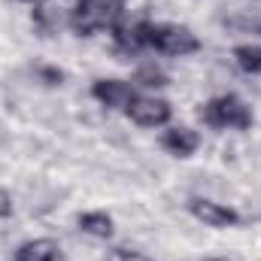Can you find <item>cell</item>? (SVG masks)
Listing matches in <instances>:
<instances>
[{
    "label": "cell",
    "mask_w": 261,
    "mask_h": 261,
    "mask_svg": "<svg viewBox=\"0 0 261 261\" xmlns=\"http://www.w3.org/2000/svg\"><path fill=\"white\" fill-rule=\"evenodd\" d=\"M200 122L210 128H237L246 130L252 125V110L237 97V94H219L200 107Z\"/></svg>",
    "instance_id": "obj_1"
},
{
    "label": "cell",
    "mask_w": 261,
    "mask_h": 261,
    "mask_svg": "<svg viewBox=\"0 0 261 261\" xmlns=\"http://www.w3.org/2000/svg\"><path fill=\"white\" fill-rule=\"evenodd\" d=\"M234 58L243 73H261V46H240L234 49Z\"/></svg>",
    "instance_id": "obj_11"
},
{
    "label": "cell",
    "mask_w": 261,
    "mask_h": 261,
    "mask_svg": "<svg viewBox=\"0 0 261 261\" xmlns=\"http://www.w3.org/2000/svg\"><path fill=\"white\" fill-rule=\"evenodd\" d=\"M125 113L130 116V122L140 125V128H161L170 119V103L161 100V97H140L137 94Z\"/></svg>",
    "instance_id": "obj_4"
},
{
    "label": "cell",
    "mask_w": 261,
    "mask_h": 261,
    "mask_svg": "<svg viewBox=\"0 0 261 261\" xmlns=\"http://www.w3.org/2000/svg\"><path fill=\"white\" fill-rule=\"evenodd\" d=\"M146 34H149V21H116V28H113L116 46L125 55H137V52H143L149 46Z\"/></svg>",
    "instance_id": "obj_6"
},
{
    "label": "cell",
    "mask_w": 261,
    "mask_h": 261,
    "mask_svg": "<svg viewBox=\"0 0 261 261\" xmlns=\"http://www.w3.org/2000/svg\"><path fill=\"white\" fill-rule=\"evenodd\" d=\"M210 261H228V258H210Z\"/></svg>",
    "instance_id": "obj_16"
},
{
    "label": "cell",
    "mask_w": 261,
    "mask_h": 261,
    "mask_svg": "<svg viewBox=\"0 0 261 261\" xmlns=\"http://www.w3.org/2000/svg\"><path fill=\"white\" fill-rule=\"evenodd\" d=\"M31 3H34V0H31Z\"/></svg>",
    "instance_id": "obj_17"
},
{
    "label": "cell",
    "mask_w": 261,
    "mask_h": 261,
    "mask_svg": "<svg viewBox=\"0 0 261 261\" xmlns=\"http://www.w3.org/2000/svg\"><path fill=\"white\" fill-rule=\"evenodd\" d=\"M197 134L192 128H167L164 130V137H161V146L170 152V155H176V158H189L192 152L197 149Z\"/></svg>",
    "instance_id": "obj_9"
},
{
    "label": "cell",
    "mask_w": 261,
    "mask_h": 261,
    "mask_svg": "<svg viewBox=\"0 0 261 261\" xmlns=\"http://www.w3.org/2000/svg\"><path fill=\"white\" fill-rule=\"evenodd\" d=\"M137 82L140 85H146V88H161V85H167V76L158 70V67H140L137 70Z\"/></svg>",
    "instance_id": "obj_12"
},
{
    "label": "cell",
    "mask_w": 261,
    "mask_h": 261,
    "mask_svg": "<svg viewBox=\"0 0 261 261\" xmlns=\"http://www.w3.org/2000/svg\"><path fill=\"white\" fill-rule=\"evenodd\" d=\"M15 261H61V246L49 237L28 240L15 249Z\"/></svg>",
    "instance_id": "obj_8"
},
{
    "label": "cell",
    "mask_w": 261,
    "mask_h": 261,
    "mask_svg": "<svg viewBox=\"0 0 261 261\" xmlns=\"http://www.w3.org/2000/svg\"><path fill=\"white\" fill-rule=\"evenodd\" d=\"M107 261H152V258H146L143 252H128V249H113V252L107 255Z\"/></svg>",
    "instance_id": "obj_13"
},
{
    "label": "cell",
    "mask_w": 261,
    "mask_h": 261,
    "mask_svg": "<svg viewBox=\"0 0 261 261\" xmlns=\"http://www.w3.org/2000/svg\"><path fill=\"white\" fill-rule=\"evenodd\" d=\"M192 216L197 222L210 225V228H228V225H237V213L225 203H216V200H192Z\"/></svg>",
    "instance_id": "obj_7"
},
{
    "label": "cell",
    "mask_w": 261,
    "mask_h": 261,
    "mask_svg": "<svg viewBox=\"0 0 261 261\" xmlns=\"http://www.w3.org/2000/svg\"><path fill=\"white\" fill-rule=\"evenodd\" d=\"M79 228H82L85 234L97 237V240L113 237V219H110L107 213H82V216H79Z\"/></svg>",
    "instance_id": "obj_10"
},
{
    "label": "cell",
    "mask_w": 261,
    "mask_h": 261,
    "mask_svg": "<svg viewBox=\"0 0 261 261\" xmlns=\"http://www.w3.org/2000/svg\"><path fill=\"white\" fill-rule=\"evenodd\" d=\"M122 6L125 0H79V6L70 15V24L76 34H94L103 28H116Z\"/></svg>",
    "instance_id": "obj_2"
},
{
    "label": "cell",
    "mask_w": 261,
    "mask_h": 261,
    "mask_svg": "<svg viewBox=\"0 0 261 261\" xmlns=\"http://www.w3.org/2000/svg\"><path fill=\"white\" fill-rule=\"evenodd\" d=\"M146 43H149V49L170 55V58H182V55H192L200 49V40L182 24H149Z\"/></svg>",
    "instance_id": "obj_3"
},
{
    "label": "cell",
    "mask_w": 261,
    "mask_h": 261,
    "mask_svg": "<svg viewBox=\"0 0 261 261\" xmlns=\"http://www.w3.org/2000/svg\"><path fill=\"white\" fill-rule=\"evenodd\" d=\"M91 94H94V100H100L110 110H128L130 100L137 97L134 94V85L130 82H122V79H97L94 88H91Z\"/></svg>",
    "instance_id": "obj_5"
},
{
    "label": "cell",
    "mask_w": 261,
    "mask_h": 261,
    "mask_svg": "<svg viewBox=\"0 0 261 261\" xmlns=\"http://www.w3.org/2000/svg\"><path fill=\"white\" fill-rule=\"evenodd\" d=\"M40 76H43L49 85H58V82L64 79V73H61V70H55V67H43V70H40Z\"/></svg>",
    "instance_id": "obj_14"
},
{
    "label": "cell",
    "mask_w": 261,
    "mask_h": 261,
    "mask_svg": "<svg viewBox=\"0 0 261 261\" xmlns=\"http://www.w3.org/2000/svg\"><path fill=\"white\" fill-rule=\"evenodd\" d=\"M9 213H12V203H9V197L0 192V219H3V216H9Z\"/></svg>",
    "instance_id": "obj_15"
}]
</instances>
